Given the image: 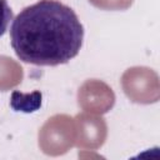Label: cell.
Returning a JSON list of instances; mask_svg holds the SVG:
<instances>
[{"mask_svg":"<svg viewBox=\"0 0 160 160\" xmlns=\"http://www.w3.org/2000/svg\"><path fill=\"white\" fill-rule=\"evenodd\" d=\"M84 28L75 11L59 0H39L12 20L10 42L16 56L38 66H56L74 59Z\"/></svg>","mask_w":160,"mask_h":160,"instance_id":"obj_1","label":"cell"},{"mask_svg":"<svg viewBox=\"0 0 160 160\" xmlns=\"http://www.w3.org/2000/svg\"><path fill=\"white\" fill-rule=\"evenodd\" d=\"M41 105V94L39 91L32 92L31 95H22L18 91L12 92L11 96V106L16 111L32 112L39 109Z\"/></svg>","mask_w":160,"mask_h":160,"instance_id":"obj_2","label":"cell"},{"mask_svg":"<svg viewBox=\"0 0 160 160\" xmlns=\"http://www.w3.org/2000/svg\"><path fill=\"white\" fill-rule=\"evenodd\" d=\"M12 10L6 0H0V38L6 32L10 21H12Z\"/></svg>","mask_w":160,"mask_h":160,"instance_id":"obj_3","label":"cell"}]
</instances>
